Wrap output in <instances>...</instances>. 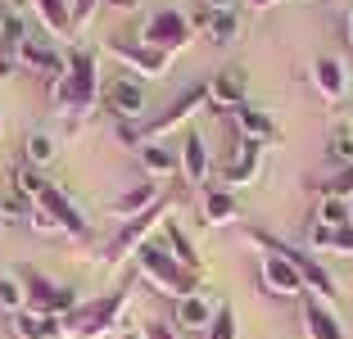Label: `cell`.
I'll use <instances>...</instances> for the list:
<instances>
[{
  "instance_id": "12",
  "label": "cell",
  "mask_w": 353,
  "mask_h": 339,
  "mask_svg": "<svg viewBox=\"0 0 353 339\" xmlns=\"http://www.w3.org/2000/svg\"><path fill=\"white\" fill-rule=\"evenodd\" d=\"M176 172H181V181H186L190 190H204V185H208V172H213V150H208V141L199 132L181 136V145H176Z\"/></svg>"
},
{
  "instance_id": "25",
  "label": "cell",
  "mask_w": 353,
  "mask_h": 339,
  "mask_svg": "<svg viewBox=\"0 0 353 339\" xmlns=\"http://www.w3.org/2000/svg\"><path fill=\"white\" fill-rule=\"evenodd\" d=\"M213 317H218V308H213V298H208L204 289H195V294H186V298H176V326L208 330V326H213Z\"/></svg>"
},
{
  "instance_id": "21",
  "label": "cell",
  "mask_w": 353,
  "mask_h": 339,
  "mask_svg": "<svg viewBox=\"0 0 353 339\" xmlns=\"http://www.w3.org/2000/svg\"><path fill=\"white\" fill-rule=\"evenodd\" d=\"M303 339H349L340 330V321H335L331 303H322V298H303Z\"/></svg>"
},
{
  "instance_id": "16",
  "label": "cell",
  "mask_w": 353,
  "mask_h": 339,
  "mask_svg": "<svg viewBox=\"0 0 353 339\" xmlns=\"http://www.w3.org/2000/svg\"><path fill=\"white\" fill-rule=\"evenodd\" d=\"M159 199H163V185H159L154 176H141V181L127 185L123 195L109 204V217H118V222H132V217H141L145 208H154Z\"/></svg>"
},
{
  "instance_id": "42",
  "label": "cell",
  "mask_w": 353,
  "mask_h": 339,
  "mask_svg": "<svg viewBox=\"0 0 353 339\" xmlns=\"http://www.w3.org/2000/svg\"><path fill=\"white\" fill-rule=\"evenodd\" d=\"M349 226H353V199H349Z\"/></svg>"
},
{
  "instance_id": "28",
  "label": "cell",
  "mask_w": 353,
  "mask_h": 339,
  "mask_svg": "<svg viewBox=\"0 0 353 339\" xmlns=\"http://www.w3.org/2000/svg\"><path fill=\"white\" fill-rule=\"evenodd\" d=\"M54 158H59V141H54L50 132H28V136H23V163H28V167L41 172V167L54 163Z\"/></svg>"
},
{
  "instance_id": "37",
  "label": "cell",
  "mask_w": 353,
  "mask_h": 339,
  "mask_svg": "<svg viewBox=\"0 0 353 339\" xmlns=\"http://www.w3.org/2000/svg\"><path fill=\"white\" fill-rule=\"evenodd\" d=\"M14 72H19V54L0 50V77H14Z\"/></svg>"
},
{
  "instance_id": "26",
  "label": "cell",
  "mask_w": 353,
  "mask_h": 339,
  "mask_svg": "<svg viewBox=\"0 0 353 339\" xmlns=\"http://www.w3.org/2000/svg\"><path fill=\"white\" fill-rule=\"evenodd\" d=\"M308 245L317 254H353V226H322L312 222L308 226Z\"/></svg>"
},
{
  "instance_id": "10",
  "label": "cell",
  "mask_w": 353,
  "mask_h": 339,
  "mask_svg": "<svg viewBox=\"0 0 353 339\" xmlns=\"http://www.w3.org/2000/svg\"><path fill=\"white\" fill-rule=\"evenodd\" d=\"M109 54H114L123 68L150 77V82H154V77H168V68H172V54L154 50V45H145V41H127V37H114V41H109Z\"/></svg>"
},
{
  "instance_id": "33",
  "label": "cell",
  "mask_w": 353,
  "mask_h": 339,
  "mask_svg": "<svg viewBox=\"0 0 353 339\" xmlns=\"http://www.w3.org/2000/svg\"><path fill=\"white\" fill-rule=\"evenodd\" d=\"M204 339H240V321H236V308H231V303H218V317L204 330Z\"/></svg>"
},
{
  "instance_id": "5",
  "label": "cell",
  "mask_w": 353,
  "mask_h": 339,
  "mask_svg": "<svg viewBox=\"0 0 353 339\" xmlns=\"http://www.w3.org/2000/svg\"><path fill=\"white\" fill-rule=\"evenodd\" d=\"M163 213H168V199H159V204H154V208H145L141 217H132V222H118V231L109 236V245L100 249V258H95V263H100V267L109 271V267H118L123 258H136V249L150 245L154 226H163V222H159Z\"/></svg>"
},
{
  "instance_id": "39",
  "label": "cell",
  "mask_w": 353,
  "mask_h": 339,
  "mask_svg": "<svg viewBox=\"0 0 353 339\" xmlns=\"http://www.w3.org/2000/svg\"><path fill=\"white\" fill-rule=\"evenodd\" d=\"M344 41H349V50H353V0H349V14H344Z\"/></svg>"
},
{
  "instance_id": "15",
  "label": "cell",
  "mask_w": 353,
  "mask_h": 339,
  "mask_svg": "<svg viewBox=\"0 0 353 339\" xmlns=\"http://www.w3.org/2000/svg\"><path fill=\"white\" fill-rule=\"evenodd\" d=\"M190 23H195V37H204L213 45H231L240 37V10H208V5H199L190 14Z\"/></svg>"
},
{
  "instance_id": "32",
  "label": "cell",
  "mask_w": 353,
  "mask_h": 339,
  "mask_svg": "<svg viewBox=\"0 0 353 339\" xmlns=\"http://www.w3.org/2000/svg\"><path fill=\"white\" fill-rule=\"evenodd\" d=\"M23 308H28L23 280H19V276H0V312H5V317H19Z\"/></svg>"
},
{
  "instance_id": "23",
  "label": "cell",
  "mask_w": 353,
  "mask_h": 339,
  "mask_svg": "<svg viewBox=\"0 0 353 339\" xmlns=\"http://www.w3.org/2000/svg\"><path fill=\"white\" fill-rule=\"evenodd\" d=\"M28 5H32V19L46 28L50 41L73 37V10H68V0H28Z\"/></svg>"
},
{
  "instance_id": "17",
  "label": "cell",
  "mask_w": 353,
  "mask_h": 339,
  "mask_svg": "<svg viewBox=\"0 0 353 339\" xmlns=\"http://www.w3.org/2000/svg\"><path fill=\"white\" fill-rule=\"evenodd\" d=\"M104 104H109V113H114L118 123H141L145 91H141V82H132V77H118V82L104 86Z\"/></svg>"
},
{
  "instance_id": "7",
  "label": "cell",
  "mask_w": 353,
  "mask_h": 339,
  "mask_svg": "<svg viewBox=\"0 0 353 339\" xmlns=\"http://www.w3.org/2000/svg\"><path fill=\"white\" fill-rule=\"evenodd\" d=\"M204 104H208V82H190V86H181V95H176V100L168 104L163 113H154V118H145V123H141V141H163L168 132L186 127L190 118L204 109Z\"/></svg>"
},
{
  "instance_id": "41",
  "label": "cell",
  "mask_w": 353,
  "mask_h": 339,
  "mask_svg": "<svg viewBox=\"0 0 353 339\" xmlns=\"http://www.w3.org/2000/svg\"><path fill=\"white\" fill-rule=\"evenodd\" d=\"M109 5H114V10H136L141 0H109Z\"/></svg>"
},
{
  "instance_id": "9",
  "label": "cell",
  "mask_w": 353,
  "mask_h": 339,
  "mask_svg": "<svg viewBox=\"0 0 353 339\" xmlns=\"http://www.w3.org/2000/svg\"><path fill=\"white\" fill-rule=\"evenodd\" d=\"M259 280H263V289H268L272 298H308V289H303V276L294 271V263L285 254H272V249H263V258H259Z\"/></svg>"
},
{
  "instance_id": "43",
  "label": "cell",
  "mask_w": 353,
  "mask_h": 339,
  "mask_svg": "<svg viewBox=\"0 0 353 339\" xmlns=\"http://www.w3.org/2000/svg\"><path fill=\"white\" fill-rule=\"evenodd\" d=\"M0 231H5V208H0Z\"/></svg>"
},
{
  "instance_id": "44",
  "label": "cell",
  "mask_w": 353,
  "mask_h": 339,
  "mask_svg": "<svg viewBox=\"0 0 353 339\" xmlns=\"http://www.w3.org/2000/svg\"><path fill=\"white\" fill-rule=\"evenodd\" d=\"M5 5H14V0H0V10H5Z\"/></svg>"
},
{
  "instance_id": "13",
  "label": "cell",
  "mask_w": 353,
  "mask_h": 339,
  "mask_svg": "<svg viewBox=\"0 0 353 339\" xmlns=\"http://www.w3.org/2000/svg\"><path fill=\"white\" fill-rule=\"evenodd\" d=\"M308 82H312V91L322 95V104H340L349 95V68L335 54H317L308 63Z\"/></svg>"
},
{
  "instance_id": "6",
  "label": "cell",
  "mask_w": 353,
  "mask_h": 339,
  "mask_svg": "<svg viewBox=\"0 0 353 339\" xmlns=\"http://www.w3.org/2000/svg\"><path fill=\"white\" fill-rule=\"evenodd\" d=\"M136 41H145V45H154V50H163V54H172V59H176V54L190 50L199 37H195L190 14H181V10H154L145 19V28H141Z\"/></svg>"
},
{
  "instance_id": "35",
  "label": "cell",
  "mask_w": 353,
  "mask_h": 339,
  "mask_svg": "<svg viewBox=\"0 0 353 339\" xmlns=\"http://www.w3.org/2000/svg\"><path fill=\"white\" fill-rule=\"evenodd\" d=\"M322 195H340V199H353V167H340V172L326 181Z\"/></svg>"
},
{
  "instance_id": "20",
  "label": "cell",
  "mask_w": 353,
  "mask_h": 339,
  "mask_svg": "<svg viewBox=\"0 0 353 339\" xmlns=\"http://www.w3.org/2000/svg\"><path fill=\"white\" fill-rule=\"evenodd\" d=\"M227 118H231V127H236V136H240V141H259V145L276 141V123H272V113L254 109L250 100L240 104V109H231Z\"/></svg>"
},
{
  "instance_id": "31",
  "label": "cell",
  "mask_w": 353,
  "mask_h": 339,
  "mask_svg": "<svg viewBox=\"0 0 353 339\" xmlns=\"http://www.w3.org/2000/svg\"><path fill=\"white\" fill-rule=\"evenodd\" d=\"M312 222H322V226H349V199L322 195V199H317V208H312Z\"/></svg>"
},
{
  "instance_id": "46",
  "label": "cell",
  "mask_w": 353,
  "mask_h": 339,
  "mask_svg": "<svg viewBox=\"0 0 353 339\" xmlns=\"http://www.w3.org/2000/svg\"><path fill=\"white\" fill-rule=\"evenodd\" d=\"M0 132H5V123H0Z\"/></svg>"
},
{
  "instance_id": "1",
  "label": "cell",
  "mask_w": 353,
  "mask_h": 339,
  "mask_svg": "<svg viewBox=\"0 0 353 339\" xmlns=\"http://www.w3.org/2000/svg\"><path fill=\"white\" fill-rule=\"evenodd\" d=\"M63 59H68V68H63L59 82H50V104H54V113H59L68 127H82L95 113L100 95H104V86H100V54H95L91 45H73Z\"/></svg>"
},
{
  "instance_id": "45",
  "label": "cell",
  "mask_w": 353,
  "mask_h": 339,
  "mask_svg": "<svg viewBox=\"0 0 353 339\" xmlns=\"http://www.w3.org/2000/svg\"><path fill=\"white\" fill-rule=\"evenodd\" d=\"M123 339H141V335H123Z\"/></svg>"
},
{
  "instance_id": "3",
  "label": "cell",
  "mask_w": 353,
  "mask_h": 339,
  "mask_svg": "<svg viewBox=\"0 0 353 339\" xmlns=\"http://www.w3.org/2000/svg\"><path fill=\"white\" fill-rule=\"evenodd\" d=\"M136 271H141L145 285H154L159 294H168V298H186V294L199 289V276H190V271L168 254V245H159V240L136 249Z\"/></svg>"
},
{
  "instance_id": "18",
  "label": "cell",
  "mask_w": 353,
  "mask_h": 339,
  "mask_svg": "<svg viewBox=\"0 0 353 339\" xmlns=\"http://www.w3.org/2000/svg\"><path fill=\"white\" fill-rule=\"evenodd\" d=\"M199 213H204V222H208V226H231V222H240L236 190H227L222 181L204 185V190H199Z\"/></svg>"
},
{
  "instance_id": "40",
  "label": "cell",
  "mask_w": 353,
  "mask_h": 339,
  "mask_svg": "<svg viewBox=\"0 0 353 339\" xmlns=\"http://www.w3.org/2000/svg\"><path fill=\"white\" fill-rule=\"evenodd\" d=\"M245 5H250V10H254V14H268V10H272V5H281V0H245Z\"/></svg>"
},
{
  "instance_id": "4",
  "label": "cell",
  "mask_w": 353,
  "mask_h": 339,
  "mask_svg": "<svg viewBox=\"0 0 353 339\" xmlns=\"http://www.w3.org/2000/svg\"><path fill=\"white\" fill-rule=\"evenodd\" d=\"M127 294L132 289H114V294H104L95 298V303H77L68 317H63V339H104V335H114L118 321H123L127 312Z\"/></svg>"
},
{
  "instance_id": "27",
  "label": "cell",
  "mask_w": 353,
  "mask_h": 339,
  "mask_svg": "<svg viewBox=\"0 0 353 339\" xmlns=\"http://www.w3.org/2000/svg\"><path fill=\"white\" fill-rule=\"evenodd\" d=\"M136 158H141V172L154 176V181L176 172V150H163L159 141H141V145H136Z\"/></svg>"
},
{
  "instance_id": "38",
  "label": "cell",
  "mask_w": 353,
  "mask_h": 339,
  "mask_svg": "<svg viewBox=\"0 0 353 339\" xmlns=\"http://www.w3.org/2000/svg\"><path fill=\"white\" fill-rule=\"evenodd\" d=\"M199 5H208V10H240V0H199Z\"/></svg>"
},
{
  "instance_id": "11",
  "label": "cell",
  "mask_w": 353,
  "mask_h": 339,
  "mask_svg": "<svg viewBox=\"0 0 353 339\" xmlns=\"http://www.w3.org/2000/svg\"><path fill=\"white\" fill-rule=\"evenodd\" d=\"M14 54H19V68H28L32 77H41L46 86L59 82L63 68H68V59H63V54L50 45V37H32V32L23 37V45H19Z\"/></svg>"
},
{
  "instance_id": "24",
  "label": "cell",
  "mask_w": 353,
  "mask_h": 339,
  "mask_svg": "<svg viewBox=\"0 0 353 339\" xmlns=\"http://www.w3.org/2000/svg\"><path fill=\"white\" fill-rule=\"evenodd\" d=\"M14 339H63V317H46V312L23 308L19 317H10Z\"/></svg>"
},
{
  "instance_id": "22",
  "label": "cell",
  "mask_w": 353,
  "mask_h": 339,
  "mask_svg": "<svg viewBox=\"0 0 353 339\" xmlns=\"http://www.w3.org/2000/svg\"><path fill=\"white\" fill-rule=\"evenodd\" d=\"M163 245H168V254H172L176 263L190 271V276H204V254H199L195 240L176 226V217H168V222H163Z\"/></svg>"
},
{
  "instance_id": "2",
  "label": "cell",
  "mask_w": 353,
  "mask_h": 339,
  "mask_svg": "<svg viewBox=\"0 0 353 339\" xmlns=\"http://www.w3.org/2000/svg\"><path fill=\"white\" fill-rule=\"evenodd\" d=\"M14 190H19L23 199H28L37 213H46L54 222V231H63V236H73V240H91V222L82 217V208L68 199V190L63 185H54V181H46L37 167H14Z\"/></svg>"
},
{
  "instance_id": "19",
  "label": "cell",
  "mask_w": 353,
  "mask_h": 339,
  "mask_svg": "<svg viewBox=\"0 0 353 339\" xmlns=\"http://www.w3.org/2000/svg\"><path fill=\"white\" fill-rule=\"evenodd\" d=\"M245 72L240 68H222V72H213L208 77V104L213 109H222V113H231V109H240L245 104Z\"/></svg>"
},
{
  "instance_id": "36",
  "label": "cell",
  "mask_w": 353,
  "mask_h": 339,
  "mask_svg": "<svg viewBox=\"0 0 353 339\" xmlns=\"http://www.w3.org/2000/svg\"><path fill=\"white\" fill-rule=\"evenodd\" d=\"M141 339H176V330L168 326V321H145V326H141Z\"/></svg>"
},
{
  "instance_id": "30",
  "label": "cell",
  "mask_w": 353,
  "mask_h": 339,
  "mask_svg": "<svg viewBox=\"0 0 353 339\" xmlns=\"http://www.w3.org/2000/svg\"><path fill=\"white\" fill-rule=\"evenodd\" d=\"M326 158L335 163V172H340V167H353V127H335V132L326 136Z\"/></svg>"
},
{
  "instance_id": "29",
  "label": "cell",
  "mask_w": 353,
  "mask_h": 339,
  "mask_svg": "<svg viewBox=\"0 0 353 339\" xmlns=\"http://www.w3.org/2000/svg\"><path fill=\"white\" fill-rule=\"evenodd\" d=\"M23 37H28V23H23V14L14 10V5H5L0 10V50H19L23 45Z\"/></svg>"
},
{
  "instance_id": "34",
  "label": "cell",
  "mask_w": 353,
  "mask_h": 339,
  "mask_svg": "<svg viewBox=\"0 0 353 339\" xmlns=\"http://www.w3.org/2000/svg\"><path fill=\"white\" fill-rule=\"evenodd\" d=\"M104 0H68V10H73V37L77 32H86L95 23V14H100Z\"/></svg>"
},
{
  "instance_id": "14",
  "label": "cell",
  "mask_w": 353,
  "mask_h": 339,
  "mask_svg": "<svg viewBox=\"0 0 353 339\" xmlns=\"http://www.w3.org/2000/svg\"><path fill=\"white\" fill-rule=\"evenodd\" d=\"M263 158H268V150H263L259 141H236V154H231V163L222 167L218 181L227 185V190H236V185H254L263 172Z\"/></svg>"
},
{
  "instance_id": "8",
  "label": "cell",
  "mask_w": 353,
  "mask_h": 339,
  "mask_svg": "<svg viewBox=\"0 0 353 339\" xmlns=\"http://www.w3.org/2000/svg\"><path fill=\"white\" fill-rule=\"evenodd\" d=\"M19 280H23V294H28V308L32 312H46V317H68V312L77 308V289H68V285H59V280L41 276V271L23 267Z\"/></svg>"
}]
</instances>
